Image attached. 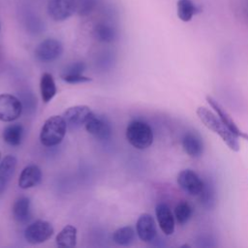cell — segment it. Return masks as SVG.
Listing matches in <instances>:
<instances>
[{
    "label": "cell",
    "mask_w": 248,
    "mask_h": 248,
    "mask_svg": "<svg viewBox=\"0 0 248 248\" xmlns=\"http://www.w3.org/2000/svg\"><path fill=\"white\" fill-rule=\"evenodd\" d=\"M197 115L199 116L200 120L203 123V125L217 134L223 141L228 145V147L237 152L240 149V145L238 142V137L235 136L223 122L220 118H218L214 113H212L208 108L205 107H199L197 108Z\"/></svg>",
    "instance_id": "1"
},
{
    "label": "cell",
    "mask_w": 248,
    "mask_h": 248,
    "mask_svg": "<svg viewBox=\"0 0 248 248\" xmlns=\"http://www.w3.org/2000/svg\"><path fill=\"white\" fill-rule=\"evenodd\" d=\"M67 123L63 116L52 115L47 118L41 130L40 140L43 145L51 147L59 144L66 134Z\"/></svg>",
    "instance_id": "2"
},
{
    "label": "cell",
    "mask_w": 248,
    "mask_h": 248,
    "mask_svg": "<svg viewBox=\"0 0 248 248\" xmlns=\"http://www.w3.org/2000/svg\"><path fill=\"white\" fill-rule=\"evenodd\" d=\"M126 138L135 148L145 149L153 142V132L147 123L134 120L127 126Z\"/></svg>",
    "instance_id": "3"
},
{
    "label": "cell",
    "mask_w": 248,
    "mask_h": 248,
    "mask_svg": "<svg viewBox=\"0 0 248 248\" xmlns=\"http://www.w3.org/2000/svg\"><path fill=\"white\" fill-rule=\"evenodd\" d=\"M54 232L52 225L45 220H37L24 231V237L30 244H39L46 241Z\"/></svg>",
    "instance_id": "4"
},
{
    "label": "cell",
    "mask_w": 248,
    "mask_h": 248,
    "mask_svg": "<svg viewBox=\"0 0 248 248\" xmlns=\"http://www.w3.org/2000/svg\"><path fill=\"white\" fill-rule=\"evenodd\" d=\"M47 14L54 21H64L77 12L76 0H49Z\"/></svg>",
    "instance_id": "5"
},
{
    "label": "cell",
    "mask_w": 248,
    "mask_h": 248,
    "mask_svg": "<svg viewBox=\"0 0 248 248\" xmlns=\"http://www.w3.org/2000/svg\"><path fill=\"white\" fill-rule=\"evenodd\" d=\"M21 112L22 105L16 96L0 94V121H14L20 116Z\"/></svg>",
    "instance_id": "6"
},
{
    "label": "cell",
    "mask_w": 248,
    "mask_h": 248,
    "mask_svg": "<svg viewBox=\"0 0 248 248\" xmlns=\"http://www.w3.org/2000/svg\"><path fill=\"white\" fill-rule=\"evenodd\" d=\"M179 187L191 196H199L204 188L203 181L192 170H183L177 175Z\"/></svg>",
    "instance_id": "7"
},
{
    "label": "cell",
    "mask_w": 248,
    "mask_h": 248,
    "mask_svg": "<svg viewBox=\"0 0 248 248\" xmlns=\"http://www.w3.org/2000/svg\"><path fill=\"white\" fill-rule=\"evenodd\" d=\"M63 52V46L58 40L48 38L41 42L36 49V57L43 62H51L61 56Z\"/></svg>",
    "instance_id": "8"
},
{
    "label": "cell",
    "mask_w": 248,
    "mask_h": 248,
    "mask_svg": "<svg viewBox=\"0 0 248 248\" xmlns=\"http://www.w3.org/2000/svg\"><path fill=\"white\" fill-rule=\"evenodd\" d=\"M93 115V111L87 106H74L67 108L63 113V118L67 123V126L71 128H78L81 125H85L87 120Z\"/></svg>",
    "instance_id": "9"
},
{
    "label": "cell",
    "mask_w": 248,
    "mask_h": 248,
    "mask_svg": "<svg viewBox=\"0 0 248 248\" xmlns=\"http://www.w3.org/2000/svg\"><path fill=\"white\" fill-rule=\"evenodd\" d=\"M206 101L208 102V104L211 106L212 108H214V110L217 112L219 118L222 120V122L238 138H242L245 140L248 141V133H245L243 131H241L239 129V127L236 125V123L234 122V120L232 119V117L231 116V114L227 111V109L213 97L211 96H206Z\"/></svg>",
    "instance_id": "10"
},
{
    "label": "cell",
    "mask_w": 248,
    "mask_h": 248,
    "mask_svg": "<svg viewBox=\"0 0 248 248\" xmlns=\"http://www.w3.org/2000/svg\"><path fill=\"white\" fill-rule=\"evenodd\" d=\"M85 129L90 135L100 140H106L111 135V127L108 120L94 113L85 123Z\"/></svg>",
    "instance_id": "11"
},
{
    "label": "cell",
    "mask_w": 248,
    "mask_h": 248,
    "mask_svg": "<svg viewBox=\"0 0 248 248\" xmlns=\"http://www.w3.org/2000/svg\"><path fill=\"white\" fill-rule=\"evenodd\" d=\"M136 230L141 241L143 242L152 241L155 238L157 233L154 218L148 213L141 214L137 221Z\"/></svg>",
    "instance_id": "12"
},
{
    "label": "cell",
    "mask_w": 248,
    "mask_h": 248,
    "mask_svg": "<svg viewBox=\"0 0 248 248\" xmlns=\"http://www.w3.org/2000/svg\"><path fill=\"white\" fill-rule=\"evenodd\" d=\"M155 213L162 232L166 235L172 234L174 232V217L170 207L166 203L160 202L156 205Z\"/></svg>",
    "instance_id": "13"
},
{
    "label": "cell",
    "mask_w": 248,
    "mask_h": 248,
    "mask_svg": "<svg viewBox=\"0 0 248 248\" xmlns=\"http://www.w3.org/2000/svg\"><path fill=\"white\" fill-rule=\"evenodd\" d=\"M182 147L190 157L198 158L202 154L203 143L201 137L195 132H187L182 138Z\"/></svg>",
    "instance_id": "14"
},
{
    "label": "cell",
    "mask_w": 248,
    "mask_h": 248,
    "mask_svg": "<svg viewBox=\"0 0 248 248\" xmlns=\"http://www.w3.org/2000/svg\"><path fill=\"white\" fill-rule=\"evenodd\" d=\"M42 179V171L36 165L25 167L20 172L18 178V186L21 189H29L37 186Z\"/></svg>",
    "instance_id": "15"
},
{
    "label": "cell",
    "mask_w": 248,
    "mask_h": 248,
    "mask_svg": "<svg viewBox=\"0 0 248 248\" xmlns=\"http://www.w3.org/2000/svg\"><path fill=\"white\" fill-rule=\"evenodd\" d=\"M16 158L7 155L0 163V195L6 190L16 168Z\"/></svg>",
    "instance_id": "16"
},
{
    "label": "cell",
    "mask_w": 248,
    "mask_h": 248,
    "mask_svg": "<svg viewBox=\"0 0 248 248\" xmlns=\"http://www.w3.org/2000/svg\"><path fill=\"white\" fill-rule=\"evenodd\" d=\"M13 217L19 224H25L31 217L30 200L26 197H20L13 204Z\"/></svg>",
    "instance_id": "17"
},
{
    "label": "cell",
    "mask_w": 248,
    "mask_h": 248,
    "mask_svg": "<svg viewBox=\"0 0 248 248\" xmlns=\"http://www.w3.org/2000/svg\"><path fill=\"white\" fill-rule=\"evenodd\" d=\"M77 232L76 227L65 226L56 235V244L60 247H75L77 245Z\"/></svg>",
    "instance_id": "18"
},
{
    "label": "cell",
    "mask_w": 248,
    "mask_h": 248,
    "mask_svg": "<svg viewBox=\"0 0 248 248\" xmlns=\"http://www.w3.org/2000/svg\"><path fill=\"white\" fill-rule=\"evenodd\" d=\"M41 96L45 103H48L56 94V85L52 76L48 73H44L40 80Z\"/></svg>",
    "instance_id": "19"
},
{
    "label": "cell",
    "mask_w": 248,
    "mask_h": 248,
    "mask_svg": "<svg viewBox=\"0 0 248 248\" xmlns=\"http://www.w3.org/2000/svg\"><path fill=\"white\" fill-rule=\"evenodd\" d=\"M23 127L16 123L7 126L3 131V140L10 145L17 146L21 143L23 138Z\"/></svg>",
    "instance_id": "20"
},
{
    "label": "cell",
    "mask_w": 248,
    "mask_h": 248,
    "mask_svg": "<svg viewBox=\"0 0 248 248\" xmlns=\"http://www.w3.org/2000/svg\"><path fill=\"white\" fill-rule=\"evenodd\" d=\"M198 12L192 0H178L176 3V13L178 18L183 22L190 21Z\"/></svg>",
    "instance_id": "21"
},
{
    "label": "cell",
    "mask_w": 248,
    "mask_h": 248,
    "mask_svg": "<svg viewBox=\"0 0 248 248\" xmlns=\"http://www.w3.org/2000/svg\"><path fill=\"white\" fill-rule=\"evenodd\" d=\"M135 234L136 232L131 226H125L114 231L112 239L118 245L127 246L135 240Z\"/></svg>",
    "instance_id": "22"
},
{
    "label": "cell",
    "mask_w": 248,
    "mask_h": 248,
    "mask_svg": "<svg viewBox=\"0 0 248 248\" xmlns=\"http://www.w3.org/2000/svg\"><path fill=\"white\" fill-rule=\"evenodd\" d=\"M94 37L102 43H110L115 39V30L107 23H98L94 27Z\"/></svg>",
    "instance_id": "23"
},
{
    "label": "cell",
    "mask_w": 248,
    "mask_h": 248,
    "mask_svg": "<svg viewBox=\"0 0 248 248\" xmlns=\"http://www.w3.org/2000/svg\"><path fill=\"white\" fill-rule=\"evenodd\" d=\"M192 207L186 202H181L174 207V217L177 223L180 225H183L186 222H188L192 215Z\"/></svg>",
    "instance_id": "24"
},
{
    "label": "cell",
    "mask_w": 248,
    "mask_h": 248,
    "mask_svg": "<svg viewBox=\"0 0 248 248\" xmlns=\"http://www.w3.org/2000/svg\"><path fill=\"white\" fill-rule=\"evenodd\" d=\"M85 68H86V65L83 62H80V61L75 62L63 70V72L61 73V78L82 75V73L85 71Z\"/></svg>",
    "instance_id": "25"
},
{
    "label": "cell",
    "mask_w": 248,
    "mask_h": 248,
    "mask_svg": "<svg viewBox=\"0 0 248 248\" xmlns=\"http://www.w3.org/2000/svg\"><path fill=\"white\" fill-rule=\"evenodd\" d=\"M77 12L79 16L89 15L96 6L97 0H76Z\"/></svg>",
    "instance_id": "26"
},
{
    "label": "cell",
    "mask_w": 248,
    "mask_h": 248,
    "mask_svg": "<svg viewBox=\"0 0 248 248\" xmlns=\"http://www.w3.org/2000/svg\"><path fill=\"white\" fill-rule=\"evenodd\" d=\"M64 81L71 83V84H77V83H82V82H88L91 81L92 79L90 78L84 77L83 75H78V76H71V77H64L61 78Z\"/></svg>",
    "instance_id": "27"
},
{
    "label": "cell",
    "mask_w": 248,
    "mask_h": 248,
    "mask_svg": "<svg viewBox=\"0 0 248 248\" xmlns=\"http://www.w3.org/2000/svg\"><path fill=\"white\" fill-rule=\"evenodd\" d=\"M1 159H2V154H1V151H0V163H1V161H2Z\"/></svg>",
    "instance_id": "28"
}]
</instances>
